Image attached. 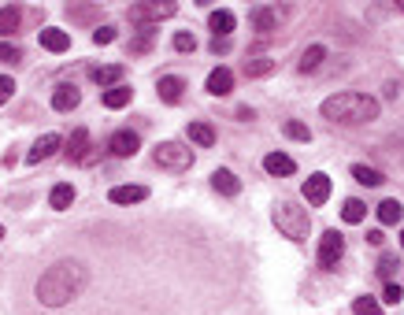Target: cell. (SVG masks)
Instances as JSON below:
<instances>
[{
	"label": "cell",
	"mask_w": 404,
	"mask_h": 315,
	"mask_svg": "<svg viewBox=\"0 0 404 315\" xmlns=\"http://www.w3.org/2000/svg\"><path fill=\"white\" fill-rule=\"evenodd\" d=\"M86 282H89V275H86L82 263L78 260H60L38 278V301L45 308H63L86 289Z\"/></svg>",
	"instance_id": "cell-1"
},
{
	"label": "cell",
	"mask_w": 404,
	"mask_h": 315,
	"mask_svg": "<svg viewBox=\"0 0 404 315\" xmlns=\"http://www.w3.org/2000/svg\"><path fill=\"white\" fill-rule=\"evenodd\" d=\"M322 119H330L337 126H364L371 119H378V101L367 93H334L322 101Z\"/></svg>",
	"instance_id": "cell-2"
},
{
	"label": "cell",
	"mask_w": 404,
	"mask_h": 315,
	"mask_svg": "<svg viewBox=\"0 0 404 315\" xmlns=\"http://www.w3.org/2000/svg\"><path fill=\"white\" fill-rule=\"evenodd\" d=\"M271 219H274V226H279L289 241H304V238H308V230H312L308 211H304L297 201H279L271 208Z\"/></svg>",
	"instance_id": "cell-3"
},
{
	"label": "cell",
	"mask_w": 404,
	"mask_h": 315,
	"mask_svg": "<svg viewBox=\"0 0 404 315\" xmlns=\"http://www.w3.org/2000/svg\"><path fill=\"white\" fill-rule=\"evenodd\" d=\"M156 167H164V171H189L193 167V148H186L182 141H164V145H156Z\"/></svg>",
	"instance_id": "cell-4"
},
{
	"label": "cell",
	"mask_w": 404,
	"mask_h": 315,
	"mask_svg": "<svg viewBox=\"0 0 404 315\" xmlns=\"http://www.w3.org/2000/svg\"><path fill=\"white\" fill-rule=\"evenodd\" d=\"M174 11H179V4H171V0H156V4H134L126 15H130V23H138V26H152L159 19H171Z\"/></svg>",
	"instance_id": "cell-5"
},
{
	"label": "cell",
	"mask_w": 404,
	"mask_h": 315,
	"mask_svg": "<svg viewBox=\"0 0 404 315\" xmlns=\"http://www.w3.org/2000/svg\"><path fill=\"white\" fill-rule=\"evenodd\" d=\"M345 256V238L337 234V230H327V234L319 238V267L322 271H334L337 263Z\"/></svg>",
	"instance_id": "cell-6"
},
{
	"label": "cell",
	"mask_w": 404,
	"mask_h": 315,
	"mask_svg": "<svg viewBox=\"0 0 404 315\" xmlns=\"http://www.w3.org/2000/svg\"><path fill=\"white\" fill-rule=\"evenodd\" d=\"M138 148H141V138L134 134V130H116V134H111V141H108V153L119 156V160H130Z\"/></svg>",
	"instance_id": "cell-7"
},
{
	"label": "cell",
	"mask_w": 404,
	"mask_h": 315,
	"mask_svg": "<svg viewBox=\"0 0 404 315\" xmlns=\"http://www.w3.org/2000/svg\"><path fill=\"white\" fill-rule=\"evenodd\" d=\"M304 201H308L312 208L327 204L330 201V178L327 175H312L308 182H304Z\"/></svg>",
	"instance_id": "cell-8"
},
{
	"label": "cell",
	"mask_w": 404,
	"mask_h": 315,
	"mask_svg": "<svg viewBox=\"0 0 404 315\" xmlns=\"http://www.w3.org/2000/svg\"><path fill=\"white\" fill-rule=\"evenodd\" d=\"M264 171L274 175V178H289L297 171V163H293V156H286V153H267L264 156Z\"/></svg>",
	"instance_id": "cell-9"
},
{
	"label": "cell",
	"mask_w": 404,
	"mask_h": 315,
	"mask_svg": "<svg viewBox=\"0 0 404 315\" xmlns=\"http://www.w3.org/2000/svg\"><path fill=\"white\" fill-rule=\"evenodd\" d=\"M156 89H159V101H164V104H179L182 93H186V82H182L179 74H164Z\"/></svg>",
	"instance_id": "cell-10"
},
{
	"label": "cell",
	"mask_w": 404,
	"mask_h": 315,
	"mask_svg": "<svg viewBox=\"0 0 404 315\" xmlns=\"http://www.w3.org/2000/svg\"><path fill=\"white\" fill-rule=\"evenodd\" d=\"M60 145H63L60 134H45V138H38L34 148L26 153V163H41V160H48V156H56V148H60Z\"/></svg>",
	"instance_id": "cell-11"
},
{
	"label": "cell",
	"mask_w": 404,
	"mask_h": 315,
	"mask_svg": "<svg viewBox=\"0 0 404 315\" xmlns=\"http://www.w3.org/2000/svg\"><path fill=\"white\" fill-rule=\"evenodd\" d=\"M86 156H89V130L78 126L74 134H71V141H67V160L71 163H82Z\"/></svg>",
	"instance_id": "cell-12"
},
{
	"label": "cell",
	"mask_w": 404,
	"mask_h": 315,
	"mask_svg": "<svg viewBox=\"0 0 404 315\" xmlns=\"http://www.w3.org/2000/svg\"><path fill=\"white\" fill-rule=\"evenodd\" d=\"M234 89V71L230 67H215L212 74H208V93L212 96H226Z\"/></svg>",
	"instance_id": "cell-13"
},
{
	"label": "cell",
	"mask_w": 404,
	"mask_h": 315,
	"mask_svg": "<svg viewBox=\"0 0 404 315\" xmlns=\"http://www.w3.org/2000/svg\"><path fill=\"white\" fill-rule=\"evenodd\" d=\"M41 48H48V52H67V48H71V34H67V30L48 26V30H41Z\"/></svg>",
	"instance_id": "cell-14"
},
{
	"label": "cell",
	"mask_w": 404,
	"mask_h": 315,
	"mask_svg": "<svg viewBox=\"0 0 404 315\" xmlns=\"http://www.w3.org/2000/svg\"><path fill=\"white\" fill-rule=\"evenodd\" d=\"M279 19H282L279 8H252V26L260 30V34H271V30H279Z\"/></svg>",
	"instance_id": "cell-15"
},
{
	"label": "cell",
	"mask_w": 404,
	"mask_h": 315,
	"mask_svg": "<svg viewBox=\"0 0 404 315\" xmlns=\"http://www.w3.org/2000/svg\"><path fill=\"white\" fill-rule=\"evenodd\" d=\"M145 197H149L145 186H116L108 193V201L111 204H138V201H145Z\"/></svg>",
	"instance_id": "cell-16"
},
{
	"label": "cell",
	"mask_w": 404,
	"mask_h": 315,
	"mask_svg": "<svg viewBox=\"0 0 404 315\" xmlns=\"http://www.w3.org/2000/svg\"><path fill=\"white\" fill-rule=\"evenodd\" d=\"M322 60H327V48H322V45H308V48H304V56H301V63H297V71L312 74V71L322 67Z\"/></svg>",
	"instance_id": "cell-17"
},
{
	"label": "cell",
	"mask_w": 404,
	"mask_h": 315,
	"mask_svg": "<svg viewBox=\"0 0 404 315\" xmlns=\"http://www.w3.org/2000/svg\"><path fill=\"white\" fill-rule=\"evenodd\" d=\"M78 104H82V93H78L74 86H60V89L52 93V108H56V111H74Z\"/></svg>",
	"instance_id": "cell-18"
},
{
	"label": "cell",
	"mask_w": 404,
	"mask_h": 315,
	"mask_svg": "<svg viewBox=\"0 0 404 315\" xmlns=\"http://www.w3.org/2000/svg\"><path fill=\"white\" fill-rule=\"evenodd\" d=\"M208 26H212V34H215V38H226V34H230V30L237 26V19H234V11L219 8V11L208 15Z\"/></svg>",
	"instance_id": "cell-19"
},
{
	"label": "cell",
	"mask_w": 404,
	"mask_h": 315,
	"mask_svg": "<svg viewBox=\"0 0 404 315\" xmlns=\"http://www.w3.org/2000/svg\"><path fill=\"white\" fill-rule=\"evenodd\" d=\"M212 186H215L223 197H237V193H241V182H237V175H234V171H226V167H219V171L212 175Z\"/></svg>",
	"instance_id": "cell-20"
},
{
	"label": "cell",
	"mask_w": 404,
	"mask_h": 315,
	"mask_svg": "<svg viewBox=\"0 0 404 315\" xmlns=\"http://www.w3.org/2000/svg\"><path fill=\"white\" fill-rule=\"evenodd\" d=\"M93 82H96V86H104V89H111V86H123V67H119V63H108V67H96V71H93Z\"/></svg>",
	"instance_id": "cell-21"
},
{
	"label": "cell",
	"mask_w": 404,
	"mask_h": 315,
	"mask_svg": "<svg viewBox=\"0 0 404 315\" xmlns=\"http://www.w3.org/2000/svg\"><path fill=\"white\" fill-rule=\"evenodd\" d=\"M186 134H189L193 145H201V148H212V145H215V130L208 126V123H189Z\"/></svg>",
	"instance_id": "cell-22"
},
{
	"label": "cell",
	"mask_w": 404,
	"mask_h": 315,
	"mask_svg": "<svg viewBox=\"0 0 404 315\" xmlns=\"http://www.w3.org/2000/svg\"><path fill=\"white\" fill-rule=\"evenodd\" d=\"M48 204H52L56 211L71 208V204H74V186H67V182H60V186H52V193H48Z\"/></svg>",
	"instance_id": "cell-23"
},
{
	"label": "cell",
	"mask_w": 404,
	"mask_h": 315,
	"mask_svg": "<svg viewBox=\"0 0 404 315\" xmlns=\"http://www.w3.org/2000/svg\"><path fill=\"white\" fill-rule=\"evenodd\" d=\"M19 23H23V11L15 8V4H8V8H0V38H8V34H15V30H19Z\"/></svg>",
	"instance_id": "cell-24"
},
{
	"label": "cell",
	"mask_w": 404,
	"mask_h": 315,
	"mask_svg": "<svg viewBox=\"0 0 404 315\" xmlns=\"http://www.w3.org/2000/svg\"><path fill=\"white\" fill-rule=\"evenodd\" d=\"M134 101V89L130 86H111L104 89V108H126Z\"/></svg>",
	"instance_id": "cell-25"
},
{
	"label": "cell",
	"mask_w": 404,
	"mask_h": 315,
	"mask_svg": "<svg viewBox=\"0 0 404 315\" xmlns=\"http://www.w3.org/2000/svg\"><path fill=\"white\" fill-rule=\"evenodd\" d=\"M400 215H404L400 201H382V204H378V223H386V226L400 223Z\"/></svg>",
	"instance_id": "cell-26"
},
{
	"label": "cell",
	"mask_w": 404,
	"mask_h": 315,
	"mask_svg": "<svg viewBox=\"0 0 404 315\" xmlns=\"http://www.w3.org/2000/svg\"><path fill=\"white\" fill-rule=\"evenodd\" d=\"M352 178H357L360 186H382V171L367 167V163H357V167H352Z\"/></svg>",
	"instance_id": "cell-27"
},
{
	"label": "cell",
	"mask_w": 404,
	"mask_h": 315,
	"mask_svg": "<svg viewBox=\"0 0 404 315\" xmlns=\"http://www.w3.org/2000/svg\"><path fill=\"white\" fill-rule=\"evenodd\" d=\"M364 215H367V204L364 201H345L342 204V219L345 223H364Z\"/></svg>",
	"instance_id": "cell-28"
},
{
	"label": "cell",
	"mask_w": 404,
	"mask_h": 315,
	"mask_svg": "<svg viewBox=\"0 0 404 315\" xmlns=\"http://www.w3.org/2000/svg\"><path fill=\"white\" fill-rule=\"evenodd\" d=\"M152 41H156V30H152V26H141V34L130 41V52H138V56H141V52H149Z\"/></svg>",
	"instance_id": "cell-29"
},
{
	"label": "cell",
	"mask_w": 404,
	"mask_h": 315,
	"mask_svg": "<svg viewBox=\"0 0 404 315\" xmlns=\"http://www.w3.org/2000/svg\"><path fill=\"white\" fill-rule=\"evenodd\" d=\"M271 71H274V60H264V56H256V60L245 63V74H249V78H264V74H271Z\"/></svg>",
	"instance_id": "cell-30"
},
{
	"label": "cell",
	"mask_w": 404,
	"mask_h": 315,
	"mask_svg": "<svg viewBox=\"0 0 404 315\" xmlns=\"http://www.w3.org/2000/svg\"><path fill=\"white\" fill-rule=\"evenodd\" d=\"M282 134H286V138H293V141H312V130L304 126V123H297V119H289V123L282 126Z\"/></svg>",
	"instance_id": "cell-31"
},
{
	"label": "cell",
	"mask_w": 404,
	"mask_h": 315,
	"mask_svg": "<svg viewBox=\"0 0 404 315\" xmlns=\"http://www.w3.org/2000/svg\"><path fill=\"white\" fill-rule=\"evenodd\" d=\"M352 311L357 315H382L378 301H371V297H357V301H352Z\"/></svg>",
	"instance_id": "cell-32"
},
{
	"label": "cell",
	"mask_w": 404,
	"mask_h": 315,
	"mask_svg": "<svg viewBox=\"0 0 404 315\" xmlns=\"http://www.w3.org/2000/svg\"><path fill=\"white\" fill-rule=\"evenodd\" d=\"M382 301H386V304H400V301H404V289L397 286V282H386V289H382Z\"/></svg>",
	"instance_id": "cell-33"
},
{
	"label": "cell",
	"mask_w": 404,
	"mask_h": 315,
	"mask_svg": "<svg viewBox=\"0 0 404 315\" xmlns=\"http://www.w3.org/2000/svg\"><path fill=\"white\" fill-rule=\"evenodd\" d=\"M23 60V52L15 45H8V41H0V63H19Z\"/></svg>",
	"instance_id": "cell-34"
},
{
	"label": "cell",
	"mask_w": 404,
	"mask_h": 315,
	"mask_svg": "<svg viewBox=\"0 0 404 315\" xmlns=\"http://www.w3.org/2000/svg\"><path fill=\"white\" fill-rule=\"evenodd\" d=\"M174 48H179V52H193V48H197V38L182 30V34H174Z\"/></svg>",
	"instance_id": "cell-35"
},
{
	"label": "cell",
	"mask_w": 404,
	"mask_h": 315,
	"mask_svg": "<svg viewBox=\"0 0 404 315\" xmlns=\"http://www.w3.org/2000/svg\"><path fill=\"white\" fill-rule=\"evenodd\" d=\"M93 41L96 45H111V41H116V26H96L93 30Z\"/></svg>",
	"instance_id": "cell-36"
},
{
	"label": "cell",
	"mask_w": 404,
	"mask_h": 315,
	"mask_svg": "<svg viewBox=\"0 0 404 315\" xmlns=\"http://www.w3.org/2000/svg\"><path fill=\"white\" fill-rule=\"evenodd\" d=\"M15 96V78H8V74H0V104H8Z\"/></svg>",
	"instance_id": "cell-37"
},
{
	"label": "cell",
	"mask_w": 404,
	"mask_h": 315,
	"mask_svg": "<svg viewBox=\"0 0 404 315\" xmlns=\"http://www.w3.org/2000/svg\"><path fill=\"white\" fill-rule=\"evenodd\" d=\"M393 267H397V260H390V256H386V260L378 263V275H386V278H390V275H393Z\"/></svg>",
	"instance_id": "cell-38"
},
{
	"label": "cell",
	"mask_w": 404,
	"mask_h": 315,
	"mask_svg": "<svg viewBox=\"0 0 404 315\" xmlns=\"http://www.w3.org/2000/svg\"><path fill=\"white\" fill-rule=\"evenodd\" d=\"M382 241H386L382 230H367V245H382Z\"/></svg>",
	"instance_id": "cell-39"
},
{
	"label": "cell",
	"mask_w": 404,
	"mask_h": 315,
	"mask_svg": "<svg viewBox=\"0 0 404 315\" xmlns=\"http://www.w3.org/2000/svg\"><path fill=\"white\" fill-rule=\"evenodd\" d=\"M400 248H404V230H400Z\"/></svg>",
	"instance_id": "cell-40"
},
{
	"label": "cell",
	"mask_w": 404,
	"mask_h": 315,
	"mask_svg": "<svg viewBox=\"0 0 404 315\" xmlns=\"http://www.w3.org/2000/svg\"><path fill=\"white\" fill-rule=\"evenodd\" d=\"M0 238H4V226H0Z\"/></svg>",
	"instance_id": "cell-41"
},
{
	"label": "cell",
	"mask_w": 404,
	"mask_h": 315,
	"mask_svg": "<svg viewBox=\"0 0 404 315\" xmlns=\"http://www.w3.org/2000/svg\"><path fill=\"white\" fill-rule=\"evenodd\" d=\"M400 8H404V4H400Z\"/></svg>",
	"instance_id": "cell-42"
}]
</instances>
